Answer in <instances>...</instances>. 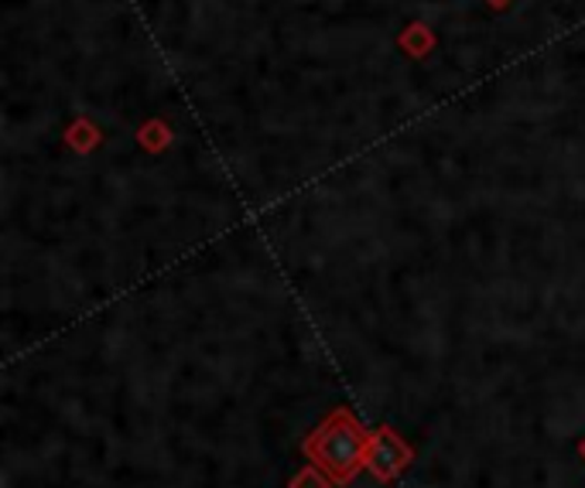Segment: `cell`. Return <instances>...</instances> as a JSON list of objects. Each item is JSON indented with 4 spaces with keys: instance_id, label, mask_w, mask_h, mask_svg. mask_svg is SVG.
<instances>
[{
    "instance_id": "obj_1",
    "label": "cell",
    "mask_w": 585,
    "mask_h": 488,
    "mask_svg": "<svg viewBox=\"0 0 585 488\" xmlns=\"http://www.w3.org/2000/svg\"><path fill=\"white\" fill-rule=\"evenodd\" d=\"M367 447H370V430L349 411H332L301 440L305 458L311 465H319L336 485L353 481L367 468Z\"/></svg>"
},
{
    "instance_id": "obj_4",
    "label": "cell",
    "mask_w": 585,
    "mask_h": 488,
    "mask_svg": "<svg viewBox=\"0 0 585 488\" xmlns=\"http://www.w3.org/2000/svg\"><path fill=\"white\" fill-rule=\"evenodd\" d=\"M578 455L585 458V437H582V444H578Z\"/></svg>"
},
{
    "instance_id": "obj_3",
    "label": "cell",
    "mask_w": 585,
    "mask_h": 488,
    "mask_svg": "<svg viewBox=\"0 0 585 488\" xmlns=\"http://www.w3.org/2000/svg\"><path fill=\"white\" fill-rule=\"evenodd\" d=\"M336 481L319 468V465H305L291 481H288V488H332Z\"/></svg>"
},
{
    "instance_id": "obj_2",
    "label": "cell",
    "mask_w": 585,
    "mask_h": 488,
    "mask_svg": "<svg viewBox=\"0 0 585 488\" xmlns=\"http://www.w3.org/2000/svg\"><path fill=\"white\" fill-rule=\"evenodd\" d=\"M411 461H414V447H411L394 427H377V430L370 434L367 471H370L377 481H394Z\"/></svg>"
}]
</instances>
